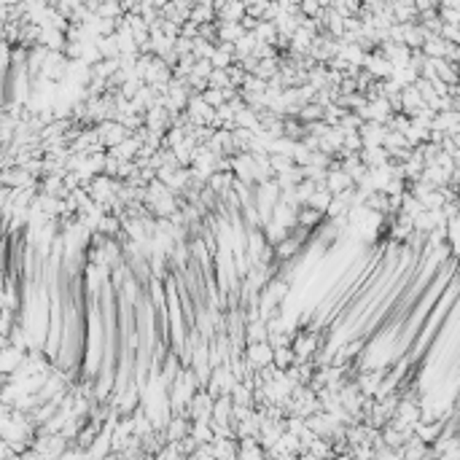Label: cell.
I'll return each instance as SVG.
<instances>
[{
    "mask_svg": "<svg viewBox=\"0 0 460 460\" xmlns=\"http://www.w3.org/2000/svg\"><path fill=\"white\" fill-rule=\"evenodd\" d=\"M242 358L248 363V369L251 372H256L261 366H267V363H272V344L264 340V342H248L245 347H242Z\"/></svg>",
    "mask_w": 460,
    "mask_h": 460,
    "instance_id": "6da1fadb",
    "label": "cell"
},
{
    "mask_svg": "<svg viewBox=\"0 0 460 460\" xmlns=\"http://www.w3.org/2000/svg\"><path fill=\"white\" fill-rule=\"evenodd\" d=\"M323 186L331 191V194H340L344 189H350L353 186V178H350V173L347 170H342L340 164L334 161L328 170H326V180H323Z\"/></svg>",
    "mask_w": 460,
    "mask_h": 460,
    "instance_id": "7a4b0ae2",
    "label": "cell"
},
{
    "mask_svg": "<svg viewBox=\"0 0 460 460\" xmlns=\"http://www.w3.org/2000/svg\"><path fill=\"white\" fill-rule=\"evenodd\" d=\"M24 353H27V350H22V347H17V344H6V347H0V377L14 374L17 366L22 363V358H24Z\"/></svg>",
    "mask_w": 460,
    "mask_h": 460,
    "instance_id": "3957f363",
    "label": "cell"
},
{
    "mask_svg": "<svg viewBox=\"0 0 460 460\" xmlns=\"http://www.w3.org/2000/svg\"><path fill=\"white\" fill-rule=\"evenodd\" d=\"M385 132H388V124H380V121H360V127H358L360 145H382Z\"/></svg>",
    "mask_w": 460,
    "mask_h": 460,
    "instance_id": "277c9868",
    "label": "cell"
},
{
    "mask_svg": "<svg viewBox=\"0 0 460 460\" xmlns=\"http://www.w3.org/2000/svg\"><path fill=\"white\" fill-rule=\"evenodd\" d=\"M294 363H296V356H294L291 344H280V347H272V366H275L278 372H285V369H291Z\"/></svg>",
    "mask_w": 460,
    "mask_h": 460,
    "instance_id": "5b68a950",
    "label": "cell"
},
{
    "mask_svg": "<svg viewBox=\"0 0 460 460\" xmlns=\"http://www.w3.org/2000/svg\"><path fill=\"white\" fill-rule=\"evenodd\" d=\"M328 202H331V191H328L326 186H315V191L307 197V202H304V205L315 207V210H320V213L326 216V207H328Z\"/></svg>",
    "mask_w": 460,
    "mask_h": 460,
    "instance_id": "8992f818",
    "label": "cell"
}]
</instances>
